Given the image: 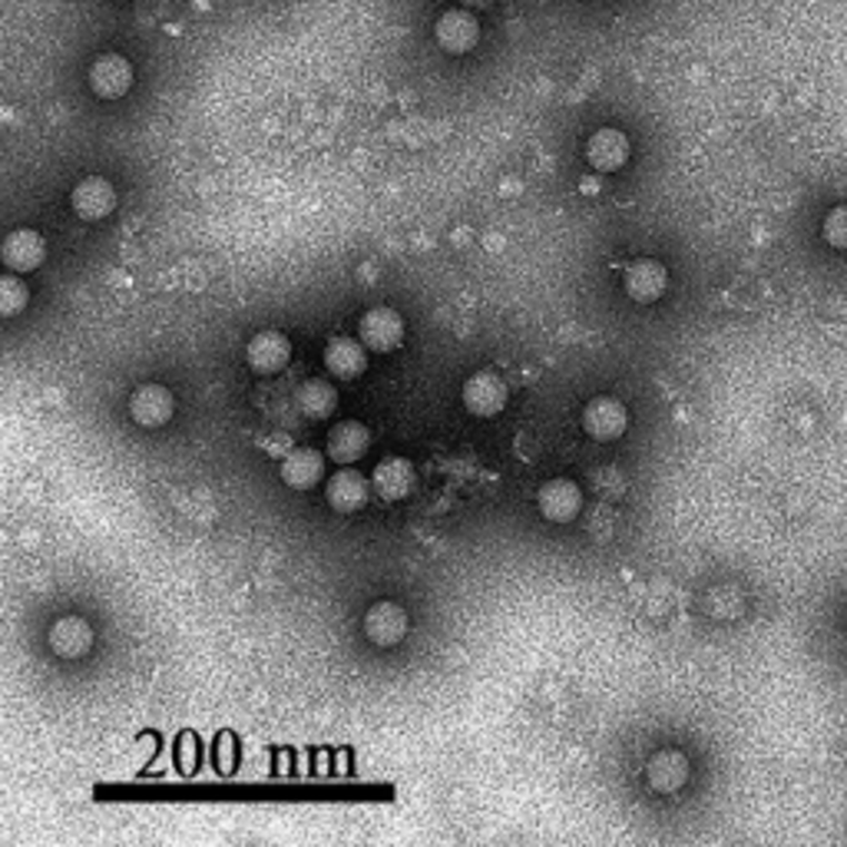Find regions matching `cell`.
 <instances>
[{"label":"cell","instance_id":"7c38bea8","mask_svg":"<svg viewBox=\"0 0 847 847\" xmlns=\"http://www.w3.org/2000/svg\"><path fill=\"white\" fill-rule=\"evenodd\" d=\"M415 484H418V470L408 457H385L371 470V487L388 504H398V500L411 497Z\"/></svg>","mask_w":847,"mask_h":847},{"label":"cell","instance_id":"44dd1931","mask_svg":"<svg viewBox=\"0 0 847 847\" xmlns=\"http://www.w3.org/2000/svg\"><path fill=\"white\" fill-rule=\"evenodd\" d=\"M295 405H298V411H301L308 421H328V418L335 415V408H338V391H335L328 381H321V378H308V381L298 388Z\"/></svg>","mask_w":847,"mask_h":847},{"label":"cell","instance_id":"ac0fdd59","mask_svg":"<svg viewBox=\"0 0 847 847\" xmlns=\"http://www.w3.org/2000/svg\"><path fill=\"white\" fill-rule=\"evenodd\" d=\"M371 447V434L361 421H341L335 424L328 430V440H325V450L335 464L348 467V464H358Z\"/></svg>","mask_w":847,"mask_h":847},{"label":"cell","instance_id":"8992f818","mask_svg":"<svg viewBox=\"0 0 847 847\" xmlns=\"http://www.w3.org/2000/svg\"><path fill=\"white\" fill-rule=\"evenodd\" d=\"M176 415V398L166 385L159 381H146L140 388H133L130 395V418L133 424H140L146 430H156L162 424L172 421Z\"/></svg>","mask_w":847,"mask_h":847},{"label":"cell","instance_id":"8fae6325","mask_svg":"<svg viewBox=\"0 0 847 847\" xmlns=\"http://www.w3.org/2000/svg\"><path fill=\"white\" fill-rule=\"evenodd\" d=\"M0 259L7 266V272H17V276H30L43 266L47 259V242L40 232L33 229H17L3 239L0 246Z\"/></svg>","mask_w":847,"mask_h":847},{"label":"cell","instance_id":"ffe728a7","mask_svg":"<svg viewBox=\"0 0 847 847\" xmlns=\"http://www.w3.org/2000/svg\"><path fill=\"white\" fill-rule=\"evenodd\" d=\"M586 162L596 172H616L629 162V140L619 130H599L586 142Z\"/></svg>","mask_w":847,"mask_h":847},{"label":"cell","instance_id":"603a6c76","mask_svg":"<svg viewBox=\"0 0 847 847\" xmlns=\"http://www.w3.org/2000/svg\"><path fill=\"white\" fill-rule=\"evenodd\" d=\"M825 239L835 249H847V206H838V209L828 212V219H825Z\"/></svg>","mask_w":847,"mask_h":847},{"label":"cell","instance_id":"5b68a950","mask_svg":"<svg viewBox=\"0 0 847 847\" xmlns=\"http://www.w3.org/2000/svg\"><path fill=\"white\" fill-rule=\"evenodd\" d=\"M537 507L550 524H572L582 510V487L569 477H554L537 490Z\"/></svg>","mask_w":847,"mask_h":847},{"label":"cell","instance_id":"9a60e30c","mask_svg":"<svg viewBox=\"0 0 847 847\" xmlns=\"http://www.w3.org/2000/svg\"><path fill=\"white\" fill-rule=\"evenodd\" d=\"M321 361H325V371L331 378H338V381H358L365 375V368H368V348L361 345V338L355 341V338L338 335V338H331L325 345V358Z\"/></svg>","mask_w":847,"mask_h":847},{"label":"cell","instance_id":"5bb4252c","mask_svg":"<svg viewBox=\"0 0 847 847\" xmlns=\"http://www.w3.org/2000/svg\"><path fill=\"white\" fill-rule=\"evenodd\" d=\"M53 656L73 662V659H83L90 649H93V626L83 619V616H60L53 626H50V636H47Z\"/></svg>","mask_w":847,"mask_h":847},{"label":"cell","instance_id":"9c48e42d","mask_svg":"<svg viewBox=\"0 0 847 847\" xmlns=\"http://www.w3.org/2000/svg\"><path fill=\"white\" fill-rule=\"evenodd\" d=\"M371 480L365 477V474H358V470H351V467H341L335 477H328V484H325V500H328V507L335 510V514H358V510H365L368 507V500H371Z\"/></svg>","mask_w":847,"mask_h":847},{"label":"cell","instance_id":"3957f363","mask_svg":"<svg viewBox=\"0 0 847 847\" xmlns=\"http://www.w3.org/2000/svg\"><path fill=\"white\" fill-rule=\"evenodd\" d=\"M582 430L592 437V440H619L622 434H626V427H629V411H626V405L619 401V398H612V395H599V398H589L586 405H582Z\"/></svg>","mask_w":847,"mask_h":847},{"label":"cell","instance_id":"ba28073f","mask_svg":"<svg viewBox=\"0 0 847 847\" xmlns=\"http://www.w3.org/2000/svg\"><path fill=\"white\" fill-rule=\"evenodd\" d=\"M365 636L378 649H391L408 636V612L401 602L381 599L365 612Z\"/></svg>","mask_w":847,"mask_h":847},{"label":"cell","instance_id":"52a82bcc","mask_svg":"<svg viewBox=\"0 0 847 847\" xmlns=\"http://www.w3.org/2000/svg\"><path fill=\"white\" fill-rule=\"evenodd\" d=\"M87 80H90V90L100 100H120L133 87V63L127 57H120V53H100L93 60Z\"/></svg>","mask_w":847,"mask_h":847},{"label":"cell","instance_id":"2e32d148","mask_svg":"<svg viewBox=\"0 0 847 847\" xmlns=\"http://www.w3.org/2000/svg\"><path fill=\"white\" fill-rule=\"evenodd\" d=\"M434 37L440 43V50L447 53H470L480 40V27H477V17L467 13V10H447L437 27H434Z\"/></svg>","mask_w":847,"mask_h":847},{"label":"cell","instance_id":"277c9868","mask_svg":"<svg viewBox=\"0 0 847 847\" xmlns=\"http://www.w3.org/2000/svg\"><path fill=\"white\" fill-rule=\"evenodd\" d=\"M70 206L83 222H103L117 209V189L107 176H87L73 186Z\"/></svg>","mask_w":847,"mask_h":847},{"label":"cell","instance_id":"e0dca14e","mask_svg":"<svg viewBox=\"0 0 847 847\" xmlns=\"http://www.w3.org/2000/svg\"><path fill=\"white\" fill-rule=\"evenodd\" d=\"M646 781L659 795H676L689 781V758L682 751H656L646 765Z\"/></svg>","mask_w":847,"mask_h":847},{"label":"cell","instance_id":"7402d4cb","mask_svg":"<svg viewBox=\"0 0 847 847\" xmlns=\"http://www.w3.org/2000/svg\"><path fill=\"white\" fill-rule=\"evenodd\" d=\"M27 301H30V288H27V282H20L17 272H7V276L0 279V315H3V318H13V315H20V311L27 308Z\"/></svg>","mask_w":847,"mask_h":847},{"label":"cell","instance_id":"30bf717a","mask_svg":"<svg viewBox=\"0 0 847 847\" xmlns=\"http://www.w3.org/2000/svg\"><path fill=\"white\" fill-rule=\"evenodd\" d=\"M246 361L256 375H279L291 361V338L279 328L256 331L246 348Z\"/></svg>","mask_w":847,"mask_h":847},{"label":"cell","instance_id":"6da1fadb","mask_svg":"<svg viewBox=\"0 0 847 847\" xmlns=\"http://www.w3.org/2000/svg\"><path fill=\"white\" fill-rule=\"evenodd\" d=\"M358 338L371 355H391L405 345V318L388 305L368 308L358 321Z\"/></svg>","mask_w":847,"mask_h":847},{"label":"cell","instance_id":"d6986e66","mask_svg":"<svg viewBox=\"0 0 847 847\" xmlns=\"http://www.w3.org/2000/svg\"><path fill=\"white\" fill-rule=\"evenodd\" d=\"M279 474H282L285 487H291V490H311L325 477V457L315 447H298V450H291L285 457Z\"/></svg>","mask_w":847,"mask_h":847},{"label":"cell","instance_id":"4fadbf2b","mask_svg":"<svg viewBox=\"0 0 847 847\" xmlns=\"http://www.w3.org/2000/svg\"><path fill=\"white\" fill-rule=\"evenodd\" d=\"M622 288H626V295H629L632 301L652 305V301H659V298L666 295V288H669V272H666V266L656 262V259H636V262L626 266V272H622Z\"/></svg>","mask_w":847,"mask_h":847},{"label":"cell","instance_id":"7a4b0ae2","mask_svg":"<svg viewBox=\"0 0 847 847\" xmlns=\"http://www.w3.org/2000/svg\"><path fill=\"white\" fill-rule=\"evenodd\" d=\"M460 398H464V408L474 418H497L507 408V401H510V388H507V381L497 371H474L464 381Z\"/></svg>","mask_w":847,"mask_h":847}]
</instances>
